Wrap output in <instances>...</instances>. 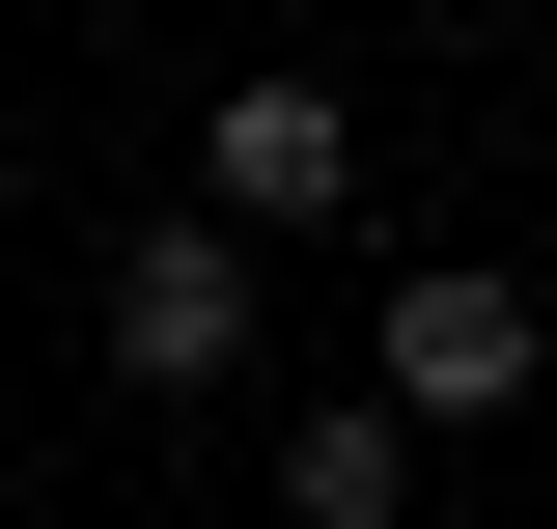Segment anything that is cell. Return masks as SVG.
I'll return each mask as SVG.
<instances>
[{"mask_svg":"<svg viewBox=\"0 0 557 529\" xmlns=\"http://www.w3.org/2000/svg\"><path fill=\"white\" fill-rule=\"evenodd\" d=\"M84 334H112V391H139V418H196L223 362H251V223H139Z\"/></svg>","mask_w":557,"mask_h":529,"instance_id":"obj_1","label":"cell"},{"mask_svg":"<svg viewBox=\"0 0 557 529\" xmlns=\"http://www.w3.org/2000/svg\"><path fill=\"white\" fill-rule=\"evenodd\" d=\"M530 362H557V307H530V279H474V251H446V279H391V418H530Z\"/></svg>","mask_w":557,"mask_h":529,"instance_id":"obj_2","label":"cell"},{"mask_svg":"<svg viewBox=\"0 0 557 529\" xmlns=\"http://www.w3.org/2000/svg\"><path fill=\"white\" fill-rule=\"evenodd\" d=\"M362 196V112H335V84H223V112H196V223H335Z\"/></svg>","mask_w":557,"mask_h":529,"instance_id":"obj_3","label":"cell"},{"mask_svg":"<svg viewBox=\"0 0 557 529\" xmlns=\"http://www.w3.org/2000/svg\"><path fill=\"white\" fill-rule=\"evenodd\" d=\"M278 529H418V418H391V391L278 418Z\"/></svg>","mask_w":557,"mask_h":529,"instance_id":"obj_4","label":"cell"}]
</instances>
